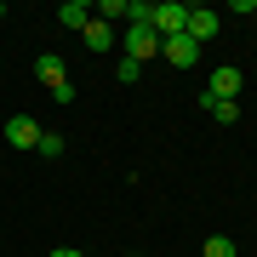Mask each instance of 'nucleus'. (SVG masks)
Wrapping results in <instances>:
<instances>
[{"label":"nucleus","instance_id":"obj_1","mask_svg":"<svg viewBox=\"0 0 257 257\" xmlns=\"http://www.w3.org/2000/svg\"><path fill=\"white\" fill-rule=\"evenodd\" d=\"M240 86H246V74H240L234 63H217V69H211V80H206V97H217V103H240Z\"/></svg>","mask_w":257,"mask_h":257},{"label":"nucleus","instance_id":"obj_2","mask_svg":"<svg viewBox=\"0 0 257 257\" xmlns=\"http://www.w3.org/2000/svg\"><path fill=\"white\" fill-rule=\"evenodd\" d=\"M183 23H189V6H177V0H160V6H155V18H149V29H155L160 40L183 35Z\"/></svg>","mask_w":257,"mask_h":257},{"label":"nucleus","instance_id":"obj_3","mask_svg":"<svg viewBox=\"0 0 257 257\" xmlns=\"http://www.w3.org/2000/svg\"><path fill=\"white\" fill-rule=\"evenodd\" d=\"M126 57H132V63H149V57H160V35H155L149 23H132V29H126Z\"/></svg>","mask_w":257,"mask_h":257},{"label":"nucleus","instance_id":"obj_4","mask_svg":"<svg viewBox=\"0 0 257 257\" xmlns=\"http://www.w3.org/2000/svg\"><path fill=\"white\" fill-rule=\"evenodd\" d=\"M217 29H223V18H217L211 6H189V23H183V35L194 40V46H206V40L217 35Z\"/></svg>","mask_w":257,"mask_h":257},{"label":"nucleus","instance_id":"obj_5","mask_svg":"<svg viewBox=\"0 0 257 257\" xmlns=\"http://www.w3.org/2000/svg\"><path fill=\"white\" fill-rule=\"evenodd\" d=\"M160 57L177 63V69H194V63H200V46H194L189 35H172V40H160Z\"/></svg>","mask_w":257,"mask_h":257},{"label":"nucleus","instance_id":"obj_6","mask_svg":"<svg viewBox=\"0 0 257 257\" xmlns=\"http://www.w3.org/2000/svg\"><path fill=\"white\" fill-rule=\"evenodd\" d=\"M6 143H12V149H35V143H40L35 114H12V120H6Z\"/></svg>","mask_w":257,"mask_h":257},{"label":"nucleus","instance_id":"obj_7","mask_svg":"<svg viewBox=\"0 0 257 257\" xmlns=\"http://www.w3.org/2000/svg\"><path fill=\"white\" fill-rule=\"evenodd\" d=\"M80 40H86V52H109L114 46V23H103V18H92L80 29Z\"/></svg>","mask_w":257,"mask_h":257},{"label":"nucleus","instance_id":"obj_8","mask_svg":"<svg viewBox=\"0 0 257 257\" xmlns=\"http://www.w3.org/2000/svg\"><path fill=\"white\" fill-rule=\"evenodd\" d=\"M35 80H40V86H63V80H69V74H63V57H52V52L35 57Z\"/></svg>","mask_w":257,"mask_h":257},{"label":"nucleus","instance_id":"obj_9","mask_svg":"<svg viewBox=\"0 0 257 257\" xmlns=\"http://www.w3.org/2000/svg\"><path fill=\"white\" fill-rule=\"evenodd\" d=\"M200 109L217 120V126H234V120H240V103H217V97H206V92H200Z\"/></svg>","mask_w":257,"mask_h":257},{"label":"nucleus","instance_id":"obj_10","mask_svg":"<svg viewBox=\"0 0 257 257\" xmlns=\"http://www.w3.org/2000/svg\"><path fill=\"white\" fill-rule=\"evenodd\" d=\"M57 23H63V29H86V23H92V6H86V0H69V6L57 12Z\"/></svg>","mask_w":257,"mask_h":257},{"label":"nucleus","instance_id":"obj_11","mask_svg":"<svg viewBox=\"0 0 257 257\" xmlns=\"http://www.w3.org/2000/svg\"><path fill=\"white\" fill-rule=\"evenodd\" d=\"M35 155H46V160H57V155H63V132H40Z\"/></svg>","mask_w":257,"mask_h":257},{"label":"nucleus","instance_id":"obj_12","mask_svg":"<svg viewBox=\"0 0 257 257\" xmlns=\"http://www.w3.org/2000/svg\"><path fill=\"white\" fill-rule=\"evenodd\" d=\"M200 257H234V240L229 234H211L206 246H200Z\"/></svg>","mask_w":257,"mask_h":257},{"label":"nucleus","instance_id":"obj_13","mask_svg":"<svg viewBox=\"0 0 257 257\" xmlns=\"http://www.w3.org/2000/svg\"><path fill=\"white\" fill-rule=\"evenodd\" d=\"M92 18H103V23H109V18H126V0H97Z\"/></svg>","mask_w":257,"mask_h":257},{"label":"nucleus","instance_id":"obj_14","mask_svg":"<svg viewBox=\"0 0 257 257\" xmlns=\"http://www.w3.org/2000/svg\"><path fill=\"white\" fill-rule=\"evenodd\" d=\"M52 97H57V103H63V109H69V103L80 97V92H74V80H63V86H52Z\"/></svg>","mask_w":257,"mask_h":257},{"label":"nucleus","instance_id":"obj_15","mask_svg":"<svg viewBox=\"0 0 257 257\" xmlns=\"http://www.w3.org/2000/svg\"><path fill=\"white\" fill-rule=\"evenodd\" d=\"M52 257H86V251H74V246H57V251H52Z\"/></svg>","mask_w":257,"mask_h":257},{"label":"nucleus","instance_id":"obj_16","mask_svg":"<svg viewBox=\"0 0 257 257\" xmlns=\"http://www.w3.org/2000/svg\"><path fill=\"white\" fill-rule=\"evenodd\" d=\"M0 18H6V6H0Z\"/></svg>","mask_w":257,"mask_h":257}]
</instances>
